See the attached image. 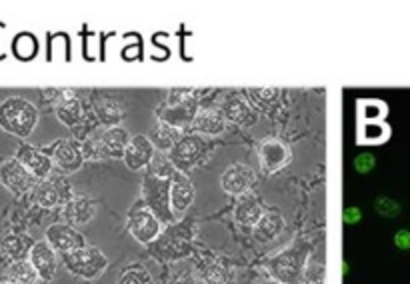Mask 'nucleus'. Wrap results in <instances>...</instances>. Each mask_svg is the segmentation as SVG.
<instances>
[{
	"instance_id": "nucleus-1",
	"label": "nucleus",
	"mask_w": 410,
	"mask_h": 284,
	"mask_svg": "<svg viewBox=\"0 0 410 284\" xmlns=\"http://www.w3.org/2000/svg\"><path fill=\"white\" fill-rule=\"evenodd\" d=\"M37 123V109L26 99L13 97L0 104V128H4L6 132L18 136V138H28L32 135Z\"/></svg>"
},
{
	"instance_id": "nucleus-2",
	"label": "nucleus",
	"mask_w": 410,
	"mask_h": 284,
	"mask_svg": "<svg viewBox=\"0 0 410 284\" xmlns=\"http://www.w3.org/2000/svg\"><path fill=\"white\" fill-rule=\"evenodd\" d=\"M306 268V252L302 248H290L268 262V272L278 283L299 284Z\"/></svg>"
},
{
	"instance_id": "nucleus-3",
	"label": "nucleus",
	"mask_w": 410,
	"mask_h": 284,
	"mask_svg": "<svg viewBox=\"0 0 410 284\" xmlns=\"http://www.w3.org/2000/svg\"><path fill=\"white\" fill-rule=\"evenodd\" d=\"M63 260L68 271L76 276H82V278H97L108 264L106 257L94 247H85L73 250V252H66V254H63Z\"/></svg>"
},
{
	"instance_id": "nucleus-4",
	"label": "nucleus",
	"mask_w": 410,
	"mask_h": 284,
	"mask_svg": "<svg viewBox=\"0 0 410 284\" xmlns=\"http://www.w3.org/2000/svg\"><path fill=\"white\" fill-rule=\"evenodd\" d=\"M144 204L161 221H173L170 209V178H161L149 173L144 176Z\"/></svg>"
},
{
	"instance_id": "nucleus-5",
	"label": "nucleus",
	"mask_w": 410,
	"mask_h": 284,
	"mask_svg": "<svg viewBox=\"0 0 410 284\" xmlns=\"http://www.w3.org/2000/svg\"><path fill=\"white\" fill-rule=\"evenodd\" d=\"M161 218L144 204H138L128 214V230L142 245L154 242L161 235Z\"/></svg>"
},
{
	"instance_id": "nucleus-6",
	"label": "nucleus",
	"mask_w": 410,
	"mask_h": 284,
	"mask_svg": "<svg viewBox=\"0 0 410 284\" xmlns=\"http://www.w3.org/2000/svg\"><path fill=\"white\" fill-rule=\"evenodd\" d=\"M35 180L37 178L28 173L16 159L4 161L0 164V183L14 195H25L26 190H30L35 186Z\"/></svg>"
},
{
	"instance_id": "nucleus-7",
	"label": "nucleus",
	"mask_w": 410,
	"mask_h": 284,
	"mask_svg": "<svg viewBox=\"0 0 410 284\" xmlns=\"http://www.w3.org/2000/svg\"><path fill=\"white\" fill-rule=\"evenodd\" d=\"M46 242L56 252H61V254H66V252H73V250L87 247L85 236L80 235L75 226L61 223L49 226V230H46Z\"/></svg>"
},
{
	"instance_id": "nucleus-8",
	"label": "nucleus",
	"mask_w": 410,
	"mask_h": 284,
	"mask_svg": "<svg viewBox=\"0 0 410 284\" xmlns=\"http://www.w3.org/2000/svg\"><path fill=\"white\" fill-rule=\"evenodd\" d=\"M200 152H202V142L199 136H182L176 142V147L170 150L168 159L173 161L174 168H178V173L187 174L200 159Z\"/></svg>"
},
{
	"instance_id": "nucleus-9",
	"label": "nucleus",
	"mask_w": 410,
	"mask_h": 284,
	"mask_svg": "<svg viewBox=\"0 0 410 284\" xmlns=\"http://www.w3.org/2000/svg\"><path fill=\"white\" fill-rule=\"evenodd\" d=\"M256 176L254 171L247 166V164H232L224 171L223 178H220V185L228 192V195H244L249 192L252 185H254Z\"/></svg>"
},
{
	"instance_id": "nucleus-10",
	"label": "nucleus",
	"mask_w": 410,
	"mask_h": 284,
	"mask_svg": "<svg viewBox=\"0 0 410 284\" xmlns=\"http://www.w3.org/2000/svg\"><path fill=\"white\" fill-rule=\"evenodd\" d=\"M16 161L20 162L35 178H40V180H46L50 171H52V161H50L49 156L38 149H35V147H30V144H20L18 147Z\"/></svg>"
},
{
	"instance_id": "nucleus-11",
	"label": "nucleus",
	"mask_w": 410,
	"mask_h": 284,
	"mask_svg": "<svg viewBox=\"0 0 410 284\" xmlns=\"http://www.w3.org/2000/svg\"><path fill=\"white\" fill-rule=\"evenodd\" d=\"M85 159H87V156H85L82 147H78V144L73 142V140H61V142L54 147V150H52V161H54V164L66 174L76 173V171L82 166Z\"/></svg>"
},
{
	"instance_id": "nucleus-12",
	"label": "nucleus",
	"mask_w": 410,
	"mask_h": 284,
	"mask_svg": "<svg viewBox=\"0 0 410 284\" xmlns=\"http://www.w3.org/2000/svg\"><path fill=\"white\" fill-rule=\"evenodd\" d=\"M152 159H154V144L150 142L149 136L138 135L130 138L125 150V162L130 171H140L149 166Z\"/></svg>"
},
{
	"instance_id": "nucleus-13",
	"label": "nucleus",
	"mask_w": 410,
	"mask_h": 284,
	"mask_svg": "<svg viewBox=\"0 0 410 284\" xmlns=\"http://www.w3.org/2000/svg\"><path fill=\"white\" fill-rule=\"evenodd\" d=\"M30 262L32 266L37 268L40 280H52L56 276V268H58V262H56V254H54V248L50 247L46 240H40L35 242V247L30 250Z\"/></svg>"
},
{
	"instance_id": "nucleus-14",
	"label": "nucleus",
	"mask_w": 410,
	"mask_h": 284,
	"mask_svg": "<svg viewBox=\"0 0 410 284\" xmlns=\"http://www.w3.org/2000/svg\"><path fill=\"white\" fill-rule=\"evenodd\" d=\"M187 228L188 224H180L176 228H170L164 235V240H161V250H154L152 254L154 257H166V259L187 254L188 245H190V235H188Z\"/></svg>"
},
{
	"instance_id": "nucleus-15",
	"label": "nucleus",
	"mask_w": 410,
	"mask_h": 284,
	"mask_svg": "<svg viewBox=\"0 0 410 284\" xmlns=\"http://www.w3.org/2000/svg\"><path fill=\"white\" fill-rule=\"evenodd\" d=\"M194 185L182 173H176L170 180V209L173 214H182L194 202Z\"/></svg>"
},
{
	"instance_id": "nucleus-16",
	"label": "nucleus",
	"mask_w": 410,
	"mask_h": 284,
	"mask_svg": "<svg viewBox=\"0 0 410 284\" xmlns=\"http://www.w3.org/2000/svg\"><path fill=\"white\" fill-rule=\"evenodd\" d=\"M290 161V149L280 140H266L261 147V162L266 173H278Z\"/></svg>"
},
{
	"instance_id": "nucleus-17",
	"label": "nucleus",
	"mask_w": 410,
	"mask_h": 284,
	"mask_svg": "<svg viewBox=\"0 0 410 284\" xmlns=\"http://www.w3.org/2000/svg\"><path fill=\"white\" fill-rule=\"evenodd\" d=\"M102 156H114V159H125V150L130 142V136L123 126H112L99 135Z\"/></svg>"
},
{
	"instance_id": "nucleus-18",
	"label": "nucleus",
	"mask_w": 410,
	"mask_h": 284,
	"mask_svg": "<svg viewBox=\"0 0 410 284\" xmlns=\"http://www.w3.org/2000/svg\"><path fill=\"white\" fill-rule=\"evenodd\" d=\"M97 214V202L88 197H76L66 204V218L73 224H88Z\"/></svg>"
},
{
	"instance_id": "nucleus-19",
	"label": "nucleus",
	"mask_w": 410,
	"mask_h": 284,
	"mask_svg": "<svg viewBox=\"0 0 410 284\" xmlns=\"http://www.w3.org/2000/svg\"><path fill=\"white\" fill-rule=\"evenodd\" d=\"M64 198H66V192H64L61 185L56 180H40L37 186H35V200H37L40 206H46V209H52L56 204H61Z\"/></svg>"
},
{
	"instance_id": "nucleus-20",
	"label": "nucleus",
	"mask_w": 410,
	"mask_h": 284,
	"mask_svg": "<svg viewBox=\"0 0 410 284\" xmlns=\"http://www.w3.org/2000/svg\"><path fill=\"white\" fill-rule=\"evenodd\" d=\"M150 142L156 147V149L161 150H173L174 147H176V142L182 138L180 136V132H178V128L176 126H173V124L168 123H159L152 130H150Z\"/></svg>"
},
{
	"instance_id": "nucleus-21",
	"label": "nucleus",
	"mask_w": 410,
	"mask_h": 284,
	"mask_svg": "<svg viewBox=\"0 0 410 284\" xmlns=\"http://www.w3.org/2000/svg\"><path fill=\"white\" fill-rule=\"evenodd\" d=\"M282 228H285L282 216L276 214V212H266V214H262V218L259 221V224L254 226V236H256L261 242H268V240H273V238H276V236L280 235Z\"/></svg>"
},
{
	"instance_id": "nucleus-22",
	"label": "nucleus",
	"mask_w": 410,
	"mask_h": 284,
	"mask_svg": "<svg viewBox=\"0 0 410 284\" xmlns=\"http://www.w3.org/2000/svg\"><path fill=\"white\" fill-rule=\"evenodd\" d=\"M262 209L261 204H259V200L252 197L242 198L240 202H238L237 210H235V218H237L238 223L242 224V226H256L259 221L262 218Z\"/></svg>"
},
{
	"instance_id": "nucleus-23",
	"label": "nucleus",
	"mask_w": 410,
	"mask_h": 284,
	"mask_svg": "<svg viewBox=\"0 0 410 284\" xmlns=\"http://www.w3.org/2000/svg\"><path fill=\"white\" fill-rule=\"evenodd\" d=\"M192 126L197 132H202V135L216 136L220 135L224 130V118L218 114V112L212 111H202L194 116L192 121Z\"/></svg>"
},
{
	"instance_id": "nucleus-24",
	"label": "nucleus",
	"mask_w": 410,
	"mask_h": 284,
	"mask_svg": "<svg viewBox=\"0 0 410 284\" xmlns=\"http://www.w3.org/2000/svg\"><path fill=\"white\" fill-rule=\"evenodd\" d=\"M2 250L14 260H26V254H30V250L35 247V242L28 238V236H20V235H8L2 238L0 242Z\"/></svg>"
},
{
	"instance_id": "nucleus-25",
	"label": "nucleus",
	"mask_w": 410,
	"mask_h": 284,
	"mask_svg": "<svg viewBox=\"0 0 410 284\" xmlns=\"http://www.w3.org/2000/svg\"><path fill=\"white\" fill-rule=\"evenodd\" d=\"M8 280L13 284H38L40 276L30 260H14L8 268Z\"/></svg>"
},
{
	"instance_id": "nucleus-26",
	"label": "nucleus",
	"mask_w": 410,
	"mask_h": 284,
	"mask_svg": "<svg viewBox=\"0 0 410 284\" xmlns=\"http://www.w3.org/2000/svg\"><path fill=\"white\" fill-rule=\"evenodd\" d=\"M56 116L61 118V123H64L66 126H75L78 121H80V116H82V109H80V102L73 97V94H68L66 99L58 104V109H56Z\"/></svg>"
},
{
	"instance_id": "nucleus-27",
	"label": "nucleus",
	"mask_w": 410,
	"mask_h": 284,
	"mask_svg": "<svg viewBox=\"0 0 410 284\" xmlns=\"http://www.w3.org/2000/svg\"><path fill=\"white\" fill-rule=\"evenodd\" d=\"M224 114L230 123L244 124L249 123L252 112H250V106L242 99H232L226 106H224Z\"/></svg>"
},
{
	"instance_id": "nucleus-28",
	"label": "nucleus",
	"mask_w": 410,
	"mask_h": 284,
	"mask_svg": "<svg viewBox=\"0 0 410 284\" xmlns=\"http://www.w3.org/2000/svg\"><path fill=\"white\" fill-rule=\"evenodd\" d=\"M388 136V128L380 123H362L359 128L361 142H385Z\"/></svg>"
},
{
	"instance_id": "nucleus-29",
	"label": "nucleus",
	"mask_w": 410,
	"mask_h": 284,
	"mask_svg": "<svg viewBox=\"0 0 410 284\" xmlns=\"http://www.w3.org/2000/svg\"><path fill=\"white\" fill-rule=\"evenodd\" d=\"M97 112H99L100 121L104 124H116L120 118H123V109L116 104V102H112V100H102L99 104V109H97Z\"/></svg>"
},
{
	"instance_id": "nucleus-30",
	"label": "nucleus",
	"mask_w": 410,
	"mask_h": 284,
	"mask_svg": "<svg viewBox=\"0 0 410 284\" xmlns=\"http://www.w3.org/2000/svg\"><path fill=\"white\" fill-rule=\"evenodd\" d=\"M118 284H152V276L142 266H132L120 274Z\"/></svg>"
},
{
	"instance_id": "nucleus-31",
	"label": "nucleus",
	"mask_w": 410,
	"mask_h": 284,
	"mask_svg": "<svg viewBox=\"0 0 410 284\" xmlns=\"http://www.w3.org/2000/svg\"><path fill=\"white\" fill-rule=\"evenodd\" d=\"M299 284H324V264L312 260L306 264L304 274H302V280Z\"/></svg>"
},
{
	"instance_id": "nucleus-32",
	"label": "nucleus",
	"mask_w": 410,
	"mask_h": 284,
	"mask_svg": "<svg viewBox=\"0 0 410 284\" xmlns=\"http://www.w3.org/2000/svg\"><path fill=\"white\" fill-rule=\"evenodd\" d=\"M374 209H376L378 214H383L386 218H392V216H397L398 212H400V204H398L397 200H392V198L378 197L374 200Z\"/></svg>"
},
{
	"instance_id": "nucleus-33",
	"label": "nucleus",
	"mask_w": 410,
	"mask_h": 284,
	"mask_svg": "<svg viewBox=\"0 0 410 284\" xmlns=\"http://www.w3.org/2000/svg\"><path fill=\"white\" fill-rule=\"evenodd\" d=\"M361 112L362 116L366 118V123H380V118L385 116V104H380V102H366Z\"/></svg>"
},
{
	"instance_id": "nucleus-34",
	"label": "nucleus",
	"mask_w": 410,
	"mask_h": 284,
	"mask_svg": "<svg viewBox=\"0 0 410 284\" xmlns=\"http://www.w3.org/2000/svg\"><path fill=\"white\" fill-rule=\"evenodd\" d=\"M374 164H376L374 154H371V152H362V154H359V156L354 159V171L359 174H368L374 168Z\"/></svg>"
},
{
	"instance_id": "nucleus-35",
	"label": "nucleus",
	"mask_w": 410,
	"mask_h": 284,
	"mask_svg": "<svg viewBox=\"0 0 410 284\" xmlns=\"http://www.w3.org/2000/svg\"><path fill=\"white\" fill-rule=\"evenodd\" d=\"M204 278L209 284H224V268L218 264H211L206 271H204Z\"/></svg>"
},
{
	"instance_id": "nucleus-36",
	"label": "nucleus",
	"mask_w": 410,
	"mask_h": 284,
	"mask_svg": "<svg viewBox=\"0 0 410 284\" xmlns=\"http://www.w3.org/2000/svg\"><path fill=\"white\" fill-rule=\"evenodd\" d=\"M252 97H256L262 102H274L278 99V90L276 88H259V90L252 92Z\"/></svg>"
},
{
	"instance_id": "nucleus-37",
	"label": "nucleus",
	"mask_w": 410,
	"mask_h": 284,
	"mask_svg": "<svg viewBox=\"0 0 410 284\" xmlns=\"http://www.w3.org/2000/svg\"><path fill=\"white\" fill-rule=\"evenodd\" d=\"M362 218V212L361 209H356V206H348L342 212V221L347 224H359Z\"/></svg>"
},
{
	"instance_id": "nucleus-38",
	"label": "nucleus",
	"mask_w": 410,
	"mask_h": 284,
	"mask_svg": "<svg viewBox=\"0 0 410 284\" xmlns=\"http://www.w3.org/2000/svg\"><path fill=\"white\" fill-rule=\"evenodd\" d=\"M395 245L400 250H410V233L409 230H398L395 235Z\"/></svg>"
},
{
	"instance_id": "nucleus-39",
	"label": "nucleus",
	"mask_w": 410,
	"mask_h": 284,
	"mask_svg": "<svg viewBox=\"0 0 410 284\" xmlns=\"http://www.w3.org/2000/svg\"><path fill=\"white\" fill-rule=\"evenodd\" d=\"M173 284H197V280L192 278V276H188V274H185V276H180V278H176Z\"/></svg>"
},
{
	"instance_id": "nucleus-40",
	"label": "nucleus",
	"mask_w": 410,
	"mask_h": 284,
	"mask_svg": "<svg viewBox=\"0 0 410 284\" xmlns=\"http://www.w3.org/2000/svg\"><path fill=\"white\" fill-rule=\"evenodd\" d=\"M264 284H282V283H278V280H271V283H264Z\"/></svg>"
},
{
	"instance_id": "nucleus-41",
	"label": "nucleus",
	"mask_w": 410,
	"mask_h": 284,
	"mask_svg": "<svg viewBox=\"0 0 410 284\" xmlns=\"http://www.w3.org/2000/svg\"><path fill=\"white\" fill-rule=\"evenodd\" d=\"M0 284H13L11 280H0Z\"/></svg>"
}]
</instances>
